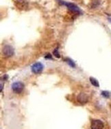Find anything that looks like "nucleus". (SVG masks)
I'll list each match as a JSON object with an SVG mask.
<instances>
[{
	"instance_id": "nucleus-6",
	"label": "nucleus",
	"mask_w": 111,
	"mask_h": 129,
	"mask_svg": "<svg viewBox=\"0 0 111 129\" xmlns=\"http://www.w3.org/2000/svg\"><path fill=\"white\" fill-rule=\"evenodd\" d=\"M91 129H103L104 123L100 119H94L91 122Z\"/></svg>"
},
{
	"instance_id": "nucleus-9",
	"label": "nucleus",
	"mask_w": 111,
	"mask_h": 129,
	"mask_svg": "<svg viewBox=\"0 0 111 129\" xmlns=\"http://www.w3.org/2000/svg\"><path fill=\"white\" fill-rule=\"evenodd\" d=\"M65 61H66V63L69 64V66H71L72 67H73V68H74L75 66H76V64H75V63H74V61L71 59H69V58H65Z\"/></svg>"
},
{
	"instance_id": "nucleus-12",
	"label": "nucleus",
	"mask_w": 111,
	"mask_h": 129,
	"mask_svg": "<svg viewBox=\"0 0 111 129\" xmlns=\"http://www.w3.org/2000/svg\"><path fill=\"white\" fill-rule=\"evenodd\" d=\"M45 59H52V56H51L50 54H48L47 55L45 56Z\"/></svg>"
},
{
	"instance_id": "nucleus-1",
	"label": "nucleus",
	"mask_w": 111,
	"mask_h": 129,
	"mask_svg": "<svg viewBox=\"0 0 111 129\" xmlns=\"http://www.w3.org/2000/svg\"><path fill=\"white\" fill-rule=\"evenodd\" d=\"M60 2L62 3V4H64V5L66 6V7L69 9V11H71L72 12H73L74 13H76V14L80 13V8H78L76 4H73V3L64 2H63V1H61V0H60Z\"/></svg>"
},
{
	"instance_id": "nucleus-4",
	"label": "nucleus",
	"mask_w": 111,
	"mask_h": 129,
	"mask_svg": "<svg viewBox=\"0 0 111 129\" xmlns=\"http://www.w3.org/2000/svg\"><path fill=\"white\" fill-rule=\"evenodd\" d=\"M32 71L33 73L34 74H39L43 70V65L40 62H36L34 63L31 67Z\"/></svg>"
},
{
	"instance_id": "nucleus-11",
	"label": "nucleus",
	"mask_w": 111,
	"mask_h": 129,
	"mask_svg": "<svg viewBox=\"0 0 111 129\" xmlns=\"http://www.w3.org/2000/svg\"><path fill=\"white\" fill-rule=\"evenodd\" d=\"M53 54H54V55L55 56L56 58H60V54H59V52H58V49H57V48H56L55 50H54Z\"/></svg>"
},
{
	"instance_id": "nucleus-10",
	"label": "nucleus",
	"mask_w": 111,
	"mask_h": 129,
	"mask_svg": "<svg viewBox=\"0 0 111 129\" xmlns=\"http://www.w3.org/2000/svg\"><path fill=\"white\" fill-rule=\"evenodd\" d=\"M102 95L104 96L105 98H109L111 96L110 92L109 91H106V90H104L102 92Z\"/></svg>"
},
{
	"instance_id": "nucleus-8",
	"label": "nucleus",
	"mask_w": 111,
	"mask_h": 129,
	"mask_svg": "<svg viewBox=\"0 0 111 129\" xmlns=\"http://www.w3.org/2000/svg\"><path fill=\"white\" fill-rule=\"evenodd\" d=\"M90 82L91 83V84L92 86H94L95 87H100V84L96 79L93 78V77H90Z\"/></svg>"
},
{
	"instance_id": "nucleus-3",
	"label": "nucleus",
	"mask_w": 111,
	"mask_h": 129,
	"mask_svg": "<svg viewBox=\"0 0 111 129\" xmlns=\"http://www.w3.org/2000/svg\"><path fill=\"white\" fill-rule=\"evenodd\" d=\"M3 54L6 57H11L12 56H13L14 53V48L11 46L9 45H6L5 46L4 48H3Z\"/></svg>"
},
{
	"instance_id": "nucleus-13",
	"label": "nucleus",
	"mask_w": 111,
	"mask_h": 129,
	"mask_svg": "<svg viewBox=\"0 0 111 129\" xmlns=\"http://www.w3.org/2000/svg\"><path fill=\"white\" fill-rule=\"evenodd\" d=\"M2 88H3V84L2 83L1 84V91H2Z\"/></svg>"
},
{
	"instance_id": "nucleus-5",
	"label": "nucleus",
	"mask_w": 111,
	"mask_h": 129,
	"mask_svg": "<svg viewBox=\"0 0 111 129\" xmlns=\"http://www.w3.org/2000/svg\"><path fill=\"white\" fill-rule=\"evenodd\" d=\"M77 101L81 104H85L88 101V96L84 92H81L77 97Z\"/></svg>"
},
{
	"instance_id": "nucleus-2",
	"label": "nucleus",
	"mask_w": 111,
	"mask_h": 129,
	"mask_svg": "<svg viewBox=\"0 0 111 129\" xmlns=\"http://www.w3.org/2000/svg\"><path fill=\"white\" fill-rule=\"evenodd\" d=\"M24 89V84L21 82H14L12 84V90L14 92L19 94L21 93Z\"/></svg>"
},
{
	"instance_id": "nucleus-7",
	"label": "nucleus",
	"mask_w": 111,
	"mask_h": 129,
	"mask_svg": "<svg viewBox=\"0 0 111 129\" xmlns=\"http://www.w3.org/2000/svg\"><path fill=\"white\" fill-rule=\"evenodd\" d=\"M16 5L19 9L21 10H25L28 6V3L25 0H17L16 2Z\"/></svg>"
}]
</instances>
